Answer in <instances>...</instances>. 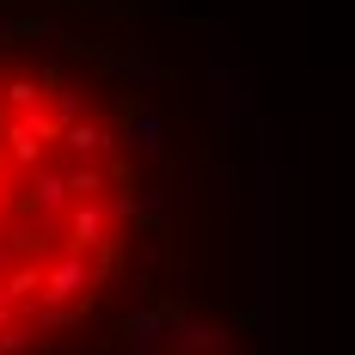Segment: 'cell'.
<instances>
[{"label":"cell","mask_w":355,"mask_h":355,"mask_svg":"<svg viewBox=\"0 0 355 355\" xmlns=\"http://www.w3.org/2000/svg\"><path fill=\"white\" fill-rule=\"evenodd\" d=\"M37 324H43V331H73L80 313H73V306H37Z\"/></svg>","instance_id":"obj_1"}]
</instances>
